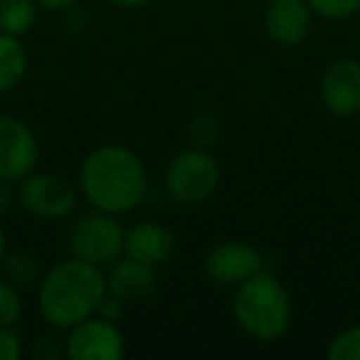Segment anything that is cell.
<instances>
[{"mask_svg": "<svg viewBox=\"0 0 360 360\" xmlns=\"http://www.w3.org/2000/svg\"><path fill=\"white\" fill-rule=\"evenodd\" d=\"M79 186L94 210L121 215L143 202L148 178L134 150L119 143H106L84 158L79 168Z\"/></svg>", "mask_w": 360, "mask_h": 360, "instance_id": "obj_1", "label": "cell"}, {"mask_svg": "<svg viewBox=\"0 0 360 360\" xmlns=\"http://www.w3.org/2000/svg\"><path fill=\"white\" fill-rule=\"evenodd\" d=\"M106 296V276L101 266L70 257L57 262L40 281L37 306L52 328L70 330L96 314Z\"/></svg>", "mask_w": 360, "mask_h": 360, "instance_id": "obj_2", "label": "cell"}, {"mask_svg": "<svg viewBox=\"0 0 360 360\" xmlns=\"http://www.w3.org/2000/svg\"><path fill=\"white\" fill-rule=\"evenodd\" d=\"M232 316L250 338L271 343L281 338L291 323V299L284 284L269 271H257L237 284L232 299Z\"/></svg>", "mask_w": 360, "mask_h": 360, "instance_id": "obj_3", "label": "cell"}, {"mask_svg": "<svg viewBox=\"0 0 360 360\" xmlns=\"http://www.w3.org/2000/svg\"><path fill=\"white\" fill-rule=\"evenodd\" d=\"M220 186V163L205 148L180 150L165 168V188L183 205L205 202Z\"/></svg>", "mask_w": 360, "mask_h": 360, "instance_id": "obj_4", "label": "cell"}, {"mask_svg": "<svg viewBox=\"0 0 360 360\" xmlns=\"http://www.w3.org/2000/svg\"><path fill=\"white\" fill-rule=\"evenodd\" d=\"M126 230L116 215L94 210L82 215L70 230V252L94 266H109L124 255Z\"/></svg>", "mask_w": 360, "mask_h": 360, "instance_id": "obj_5", "label": "cell"}, {"mask_svg": "<svg viewBox=\"0 0 360 360\" xmlns=\"http://www.w3.org/2000/svg\"><path fill=\"white\" fill-rule=\"evenodd\" d=\"M18 200L30 215L42 220H62L70 217L77 207V191L70 180L60 178L55 173H35L20 180Z\"/></svg>", "mask_w": 360, "mask_h": 360, "instance_id": "obj_6", "label": "cell"}, {"mask_svg": "<svg viewBox=\"0 0 360 360\" xmlns=\"http://www.w3.org/2000/svg\"><path fill=\"white\" fill-rule=\"evenodd\" d=\"M126 353V340L116 321L89 316L70 328L65 355L72 360H119Z\"/></svg>", "mask_w": 360, "mask_h": 360, "instance_id": "obj_7", "label": "cell"}, {"mask_svg": "<svg viewBox=\"0 0 360 360\" xmlns=\"http://www.w3.org/2000/svg\"><path fill=\"white\" fill-rule=\"evenodd\" d=\"M40 158L35 134L22 119L0 114V180L20 183L30 175Z\"/></svg>", "mask_w": 360, "mask_h": 360, "instance_id": "obj_8", "label": "cell"}, {"mask_svg": "<svg viewBox=\"0 0 360 360\" xmlns=\"http://www.w3.org/2000/svg\"><path fill=\"white\" fill-rule=\"evenodd\" d=\"M321 101L333 116L350 119L360 114V62L343 57L328 65L321 77Z\"/></svg>", "mask_w": 360, "mask_h": 360, "instance_id": "obj_9", "label": "cell"}, {"mask_svg": "<svg viewBox=\"0 0 360 360\" xmlns=\"http://www.w3.org/2000/svg\"><path fill=\"white\" fill-rule=\"evenodd\" d=\"M262 255L257 247L247 242H220L215 245L205 257V271L215 284L222 286H237L262 271Z\"/></svg>", "mask_w": 360, "mask_h": 360, "instance_id": "obj_10", "label": "cell"}, {"mask_svg": "<svg viewBox=\"0 0 360 360\" xmlns=\"http://www.w3.org/2000/svg\"><path fill=\"white\" fill-rule=\"evenodd\" d=\"M314 11L306 0H269L264 11V30L276 45L296 47L311 30Z\"/></svg>", "mask_w": 360, "mask_h": 360, "instance_id": "obj_11", "label": "cell"}, {"mask_svg": "<svg viewBox=\"0 0 360 360\" xmlns=\"http://www.w3.org/2000/svg\"><path fill=\"white\" fill-rule=\"evenodd\" d=\"M106 291L116 299L126 301H139L146 299L150 291L155 289V266L143 264V262L134 259V257H119L116 262L109 264L106 271Z\"/></svg>", "mask_w": 360, "mask_h": 360, "instance_id": "obj_12", "label": "cell"}, {"mask_svg": "<svg viewBox=\"0 0 360 360\" xmlns=\"http://www.w3.org/2000/svg\"><path fill=\"white\" fill-rule=\"evenodd\" d=\"M175 250V237L168 227L158 225V222H139L126 232L124 242V255L134 257V259L143 262L150 266H160L170 259Z\"/></svg>", "mask_w": 360, "mask_h": 360, "instance_id": "obj_13", "label": "cell"}, {"mask_svg": "<svg viewBox=\"0 0 360 360\" xmlns=\"http://www.w3.org/2000/svg\"><path fill=\"white\" fill-rule=\"evenodd\" d=\"M27 72V52L22 42L0 32V94L15 89Z\"/></svg>", "mask_w": 360, "mask_h": 360, "instance_id": "obj_14", "label": "cell"}, {"mask_svg": "<svg viewBox=\"0 0 360 360\" xmlns=\"http://www.w3.org/2000/svg\"><path fill=\"white\" fill-rule=\"evenodd\" d=\"M37 0H0V32L27 35L37 22Z\"/></svg>", "mask_w": 360, "mask_h": 360, "instance_id": "obj_15", "label": "cell"}, {"mask_svg": "<svg viewBox=\"0 0 360 360\" xmlns=\"http://www.w3.org/2000/svg\"><path fill=\"white\" fill-rule=\"evenodd\" d=\"M0 271L18 289L40 281V262L30 252H8L3 257V262H0Z\"/></svg>", "mask_w": 360, "mask_h": 360, "instance_id": "obj_16", "label": "cell"}, {"mask_svg": "<svg viewBox=\"0 0 360 360\" xmlns=\"http://www.w3.org/2000/svg\"><path fill=\"white\" fill-rule=\"evenodd\" d=\"M328 360H360V323L340 330L326 350Z\"/></svg>", "mask_w": 360, "mask_h": 360, "instance_id": "obj_17", "label": "cell"}, {"mask_svg": "<svg viewBox=\"0 0 360 360\" xmlns=\"http://www.w3.org/2000/svg\"><path fill=\"white\" fill-rule=\"evenodd\" d=\"M22 316V299L18 286H13L6 276H0V326H15Z\"/></svg>", "mask_w": 360, "mask_h": 360, "instance_id": "obj_18", "label": "cell"}, {"mask_svg": "<svg viewBox=\"0 0 360 360\" xmlns=\"http://www.w3.org/2000/svg\"><path fill=\"white\" fill-rule=\"evenodd\" d=\"M306 3L316 15L328 20H343L360 13V0H306Z\"/></svg>", "mask_w": 360, "mask_h": 360, "instance_id": "obj_19", "label": "cell"}, {"mask_svg": "<svg viewBox=\"0 0 360 360\" xmlns=\"http://www.w3.org/2000/svg\"><path fill=\"white\" fill-rule=\"evenodd\" d=\"M191 131H193V141H195L200 148H205V146H212V143H215V139H217V134H220L215 119H212V116H207V114L195 116Z\"/></svg>", "mask_w": 360, "mask_h": 360, "instance_id": "obj_20", "label": "cell"}, {"mask_svg": "<svg viewBox=\"0 0 360 360\" xmlns=\"http://www.w3.org/2000/svg\"><path fill=\"white\" fill-rule=\"evenodd\" d=\"M62 353H65V345H62L55 335H37L30 350V355L35 360H55V358H62Z\"/></svg>", "mask_w": 360, "mask_h": 360, "instance_id": "obj_21", "label": "cell"}, {"mask_svg": "<svg viewBox=\"0 0 360 360\" xmlns=\"http://www.w3.org/2000/svg\"><path fill=\"white\" fill-rule=\"evenodd\" d=\"M20 358V338L13 330V326H0V360Z\"/></svg>", "mask_w": 360, "mask_h": 360, "instance_id": "obj_22", "label": "cell"}, {"mask_svg": "<svg viewBox=\"0 0 360 360\" xmlns=\"http://www.w3.org/2000/svg\"><path fill=\"white\" fill-rule=\"evenodd\" d=\"M121 314H124V301L116 299V296H111L109 291H106V296L101 299L99 309H96V316H101V319H109V321H119Z\"/></svg>", "mask_w": 360, "mask_h": 360, "instance_id": "obj_23", "label": "cell"}, {"mask_svg": "<svg viewBox=\"0 0 360 360\" xmlns=\"http://www.w3.org/2000/svg\"><path fill=\"white\" fill-rule=\"evenodd\" d=\"M13 205V191H11V183L6 180H0V215H6Z\"/></svg>", "mask_w": 360, "mask_h": 360, "instance_id": "obj_24", "label": "cell"}, {"mask_svg": "<svg viewBox=\"0 0 360 360\" xmlns=\"http://www.w3.org/2000/svg\"><path fill=\"white\" fill-rule=\"evenodd\" d=\"M77 0H37V6L45 8V11H67V8L75 6Z\"/></svg>", "mask_w": 360, "mask_h": 360, "instance_id": "obj_25", "label": "cell"}, {"mask_svg": "<svg viewBox=\"0 0 360 360\" xmlns=\"http://www.w3.org/2000/svg\"><path fill=\"white\" fill-rule=\"evenodd\" d=\"M109 6H116V8H126V11H131V8H141L146 6L148 0H106Z\"/></svg>", "mask_w": 360, "mask_h": 360, "instance_id": "obj_26", "label": "cell"}, {"mask_svg": "<svg viewBox=\"0 0 360 360\" xmlns=\"http://www.w3.org/2000/svg\"><path fill=\"white\" fill-rule=\"evenodd\" d=\"M6 255H8V237H6V232H3V227H0V262H3Z\"/></svg>", "mask_w": 360, "mask_h": 360, "instance_id": "obj_27", "label": "cell"}]
</instances>
